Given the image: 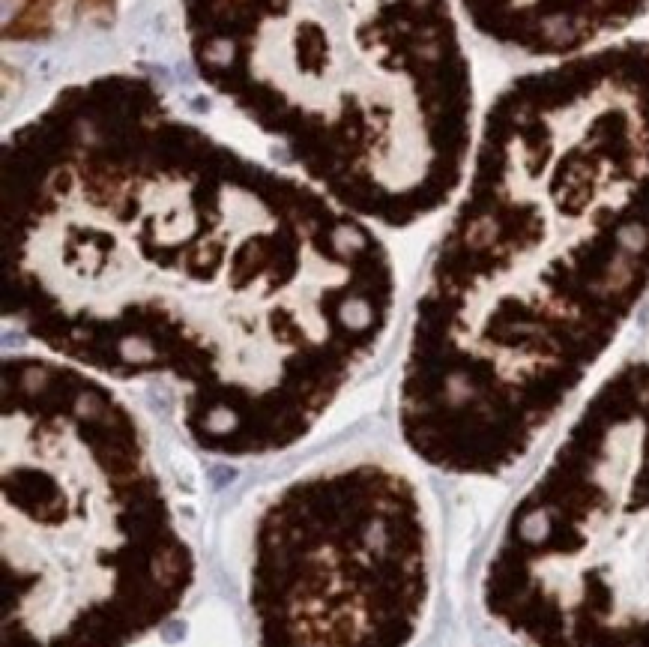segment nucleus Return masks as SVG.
<instances>
[{"mask_svg":"<svg viewBox=\"0 0 649 647\" xmlns=\"http://www.w3.org/2000/svg\"><path fill=\"white\" fill-rule=\"evenodd\" d=\"M4 315L111 384H162L216 459L306 441L377 356L392 252L147 75L57 87L4 138Z\"/></svg>","mask_w":649,"mask_h":647,"instance_id":"f257e3e1","label":"nucleus"},{"mask_svg":"<svg viewBox=\"0 0 649 647\" xmlns=\"http://www.w3.org/2000/svg\"><path fill=\"white\" fill-rule=\"evenodd\" d=\"M410 303L395 417L449 476H500L649 297V39L539 63L479 111Z\"/></svg>","mask_w":649,"mask_h":647,"instance_id":"f03ea898","label":"nucleus"},{"mask_svg":"<svg viewBox=\"0 0 649 647\" xmlns=\"http://www.w3.org/2000/svg\"><path fill=\"white\" fill-rule=\"evenodd\" d=\"M192 66L306 180L374 228L443 213L479 108L449 0H186Z\"/></svg>","mask_w":649,"mask_h":647,"instance_id":"7ed1b4c3","label":"nucleus"},{"mask_svg":"<svg viewBox=\"0 0 649 647\" xmlns=\"http://www.w3.org/2000/svg\"><path fill=\"white\" fill-rule=\"evenodd\" d=\"M0 396V647L138 644L198 573L141 414L46 351L6 354Z\"/></svg>","mask_w":649,"mask_h":647,"instance_id":"20e7f679","label":"nucleus"},{"mask_svg":"<svg viewBox=\"0 0 649 647\" xmlns=\"http://www.w3.org/2000/svg\"><path fill=\"white\" fill-rule=\"evenodd\" d=\"M482 602L527 647H649V356L578 405L500 524Z\"/></svg>","mask_w":649,"mask_h":647,"instance_id":"39448f33","label":"nucleus"},{"mask_svg":"<svg viewBox=\"0 0 649 647\" xmlns=\"http://www.w3.org/2000/svg\"><path fill=\"white\" fill-rule=\"evenodd\" d=\"M431 585L428 504L386 455L315 465L254 512L245 596L257 647H410Z\"/></svg>","mask_w":649,"mask_h":647,"instance_id":"423d86ee","label":"nucleus"},{"mask_svg":"<svg viewBox=\"0 0 649 647\" xmlns=\"http://www.w3.org/2000/svg\"><path fill=\"white\" fill-rule=\"evenodd\" d=\"M497 48L547 63L613 42L649 13V0H461Z\"/></svg>","mask_w":649,"mask_h":647,"instance_id":"0eeeda50","label":"nucleus"}]
</instances>
